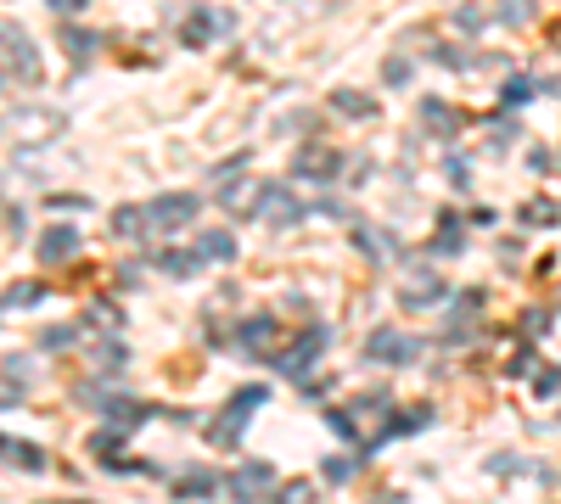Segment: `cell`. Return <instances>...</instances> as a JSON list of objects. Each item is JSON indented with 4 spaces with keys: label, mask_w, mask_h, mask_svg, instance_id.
Instances as JSON below:
<instances>
[{
    "label": "cell",
    "mask_w": 561,
    "mask_h": 504,
    "mask_svg": "<svg viewBox=\"0 0 561 504\" xmlns=\"http://www.w3.org/2000/svg\"><path fill=\"white\" fill-rule=\"evenodd\" d=\"M269 488H276V471H269L264 459H247V466H236L225 476V493L231 499H269Z\"/></svg>",
    "instance_id": "30bf717a"
},
{
    "label": "cell",
    "mask_w": 561,
    "mask_h": 504,
    "mask_svg": "<svg viewBox=\"0 0 561 504\" xmlns=\"http://www.w3.org/2000/svg\"><path fill=\"white\" fill-rule=\"evenodd\" d=\"M12 466H23V471H46V454H39L34 443H17V449H12Z\"/></svg>",
    "instance_id": "d6a6232c"
},
{
    "label": "cell",
    "mask_w": 561,
    "mask_h": 504,
    "mask_svg": "<svg viewBox=\"0 0 561 504\" xmlns=\"http://www.w3.org/2000/svg\"><path fill=\"white\" fill-rule=\"evenodd\" d=\"M0 375H6V392L0 398H12V392H23L29 382H34V359H23V353H12L6 365H0Z\"/></svg>",
    "instance_id": "7402d4cb"
},
{
    "label": "cell",
    "mask_w": 561,
    "mask_h": 504,
    "mask_svg": "<svg viewBox=\"0 0 561 504\" xmlns=\"http://www.w3.org/2000/svg\"><path fill=\"white\" fill-rule=\"evenodd\" d=\"M12 449H17V443H12V437H0V459H12Z\"/></svg>",
    "instance_id": "f6af8a7d"
},
{
    "label": "cell",
    "mask_w": 561,
    "mask_h": 504,
    "mask_svg": "<svg viewBox=\"0 0 561 504\" xmlns=\"http://www.w3.org/2000/svg\"><path fill=\"white\" fill-rule=\"evenodd\" d=\"M432 62H444V68H472V56L461 46H438V51H432Z\"/></svg>",
    "instance_id": "836d02e7"
},
{
    "label": "cell",
    "mask_w": 561,
    "mask_h": 504,
    "mask_svg": "<svg viewBox=\"0 0 561 504\" xmlns=\"http://www.w3.org/2000/svg\"><path fill=\"white\" fill-rule=\"evenodd\" d=\"M326 342H331V331H326V325H303V331H298V342L286 348V353H276V370H281V375H298V382H303L309 365H315L320 353H326Z\"/></svg>",
    "instance_id": "8992f818"
},
{
    "label": "cell",
    "mask_w": 561,
    "mask_h": 504,
    "mask_svg": "<svg viewBox=\"0 0 561 504\" xmlns=\"http://www.w3.org/2000/svg\"><path fill=\"white\" fill-rule=\"evenodd\" d=\"M556 219V202H528L523 207V224H550Z\"/></svg>",
    "instance_id": "e575fe53"
},
{
    "label": "cell",
    "mask_w": 561,
    "mask_h": 504,
    "mask_svg": "<svg viewBox=\"0 0 561 504\" xmlns=\"http://www.w3.org/2000/svg\"><path fill=\"white\" fill-rule=\"evenodd\" d=\"M455 23H461V29H483L489 12H483V6H461V12H455Z\"/></svg>",
    "instance_id": "f35d334b"
},
{
    "label": "cell",
    "mask_w": 561,
    "mask_h": 504,
    "mask_svg": "<svg viewBox=\"0 0 561 504\" xmlns=\"http://www.w3.org/2000/svg\"><path fill=\"white\" fill-rule=\"evenodd\" d=\"M39 291H46L39 281H23V286H12V291H6L0 303H6V308H29V303H39Z\"/></svg>",
    "instance_id": "f546056e"
},
{
    "label": "cell",
    "mask_w": 561,
    "mask_h": 504,
    "mask_svg": "<svg viewBox=\"0 0 561 504\" xmlns=\"http://www.w3.org/2000/svg\"><path fill=\"white\" fill-rule=\"evenodd\" d=\"M62 51H68V62H73V68H85V62L96 56V34H85V29H62Z\"/></svg>",
    "instance_id": "ffe728a7"
},
{
    "label": "cell",
    "mask_w": 561,
    "mask_h": 504,
    "mask_svg": "<svg viewBox=\"0 0 561 504\" xmlns=\"http://www.w3.org/2000/svg\"><path fill=\"white\" fill-rule=\"evenodd\" d=\"M511 135H516V123H511V118H506V123H494V130H489V140H494V152H500V146H506Z\"/></svg>",
    "instance_id": "60d3db41"
},
{
    "label": "cell",
    "mask_w": 561,
    "mask_h": 504,
    "mask_svg": "<svg viewBox=\"0 0 561 504\" xmlns=\"http://www.w3.org/2000/svg\"><path fill=\"white\" fill-rule=\"evenodd\" d=\"M118 443H123V426H107V432H96V437H90V454L107 459V454H118Z\"/></svg>",
    "instance_id": "4dcf8cb0"
},
{
    "label": "cell",
    "mask_w": 561,
    "mask_h": 504,
    "mask_svg": "<svg viewBox=\"0 0 561 504\" xmlns=\"http://www.w3.org/2000/svg\"><path fill=\"white\" fill-rule=\"evenodd\" d=\"M533 392H539V398L561 392V370H556V365H550V370H539V375H533Z\"/></svg>",
    "instance_id": "8d00e7d4"
},
{
    "label": "cell",
    "mask_w": 561,
    "mask_h": 504,
    "mask_svg": "<svg viewBox=\"0 0 561 504\" xmlns=\"http://www.w3.org/2000/svg\"><path fill=\"white\" fill-rule=\"evenodd\" d=\"M0 62H6V73L23 79V84L39 79V46L29 39L23 23H12V17H0Z\"/></svg>",
    "instance_id": "3957f363"
},
{
    "label": "cell",
    "mask_w": 561,
    "mask_h": 504,
    "mask_svg": "<svg viewBox=\"0 0 561 504\" xmlns=\"http://www.w3.org/2000/svg\"><path fill=\"white\" fill-rule=\"evenodd\" d=\"M62 113H51V107H17V113H6L0 118V140H12V146H46V140H56L62 135Z\"/></svg>",
    "instance_id": "6da1fadb"
},
{
    "label": "cell",
    "mask_w": 561,
    "mask_h": 504,
    "mask_svg": "<svg viewBox=\"0 0 561 504\" xmlns=\"http://www.w3.org/2000/svg\"><path fill=\"white\" fill-rule=\"evenodd\" d=\"M528 168H533V174H545V168H550V152H545V146H533V152H528Z\"/></svg>",
    "instance_id": "b9f144b4"
},
{
    "label": "cell",
    "mask_w": 561,
    "mask_h": 504,
    "mask_svg": "<svg viewBox=\"0 0 561 504\" xmlns=\"http://www.w3.org/2000/svg\"><path fill=\"white\" fill-rule=\"evenodd\" d=\"M461 247H466V236H461V219H455V214H444L438 236H432V252L444 258V252H461Z\"/></svg>",
    "instance_id": "484cf974"
},
{
    "label": "cell",
    "mask_w": 561,
    "mask_h": 504,
    "mask_svg": "<svg viewBox=\"0 0 561 504\" xmlns=\"http://www.w3.org/2000/svg\"><path fill=\"white\" fill-rule=\"evenodd\" d=\"M309 214V207L293 197V185H264V202H259V219L269 224V230H293L298 219Z\"/></svg>",
    "instance_id": "ba28073f"
},
{
    "label": "cell",
    "mask_w": 561,
    "mask_h": 504,
    "mask_svg": "<svg viewBox=\"0 0 561 504\" xmlns=\"http://www.w3.org/2000/svg\"><path fill=\"white\" fill-rule=\"evenodd\" d=\"M365 459H370V454H360V449L348 454V459H326V466H320V476H326V482H348V476H354V471L365 466Z\"/></svg>",
    "instance_id": "4316f807"
},
{
    "label": "cell",
    "mask_w": 561,
    "mask_h": 504,
    "mask_svg": "<svg viewBox=\"0 0 561 504\" xmlns=\"http://www.w3.org/2000/svg\"><path fill=\"white\" fill-rule=\"evenodd\" d=\"M259 202H264V180H219V207L231 219H247V214H259Z\"/></svg>",
    "instance_id": "8fae6325"
},
{
    "label": "cell",
    "mask_w": 561,
    "mask_h": 504,
    "mask_svg": "<svg viewBox=\"0 0 561 504\" xmlns=\"http://www.w3.org/2000/svg\"><path fill=\"white\" fill-rule=\"evenodd\" d=\"M444 291H449V281L438 269H410L399 281V303L404 308H432V303H444Z\"/></svg>",
    "instance_id": "9c48e42d"
},
{
    "label": "cell",
    "mask_w": 561,
    "mask_h": 504,
    "mask_svg": "<svg viewBox=\"0 0 561 504\" xmlns=\"http://www.w3.org/2000/svg\"><path fill=\"white\" fill-rule=\"evenodd\" d=\"M231 29H236V17L225 12V6H191V17L180 23V46L202 51L208 39H219V34H231Z\"/></svg>",
    "instance_id": "52a82bcc"
},
{
    "label": "cell",
    "mask_w": 561,
    "mask_h": 504,
    "mask_svg": "<svg viewBox=\"0 0 561 504\" xmlns=\"http://www.w3.org/2000/svg\"><path fill=\"white\" fill-rule=\"evenodd\" d=\"M96 415H107L113 426H123V432H130V426H140V420L152 415V404H140V398H101V404H96Z\"/></svg>",
    "instance_id": "9a60e30c"
},
{
    "label": "cell",
    "mask_w": 561,
    "mask_h": 504,
    "mask_svg": "<svg viewBox=\"0 0 561 504\" xmlns=\"http://www.w3.org/2000/svg\"><path fill=\"white\" fill-rule=\"evenodd\" d=\"M276 320H269V314H253V320H242V331H236V342L247 348V353H269L276 348Z\"/></svg>",
    "instance_id": "2e32d148"
},
{
    "label": "cell",
    "mask_w": 561,
    "mask_h": 504,
    "mask_svg": "<svg viewBox=\"0 0 561 504\" xmlns=\"http://www.w3.org/2000/svg\"><path fill=\"white\" fill-rule=\"evenodd\" d=\"M528 96H533V79H506V90H500V101H506V107H523Z\"/></svg>",
    "instance_id": "1f68e13d"
},
{
    "label": "cell",
    "mask_w": 561,
    "mask_h": 504,
    "mask_svg": "<svg viewBox=\"0 0 561 504\" xmlns=\"http://www.w3.org/2000/svg\"><path fill=\"white\" fill-rule=\"evenodd\" d=\"M46 6H56L62 17H73V12H85V6H90V0H46Z\"/></svg>",
    "instance_id": "7bdbcfd3"
},
{
    "label": "cell",
    "mask_w": 561,
    "mask_h": 504,
    "mask_svg": "<svg viewBox=\"0 0 561 504\" xmlns=\"http://www.w3.org/2000/svg\"><path fill=\"white\" fill-rule=\"evenodd\" d=\"M354 247L365 258H393V252H399V241H393L382 224H354Z\"/></svg>",
    "instance_id": "e0dca14e"
},
{
    "label": "cell",
    "mask_w": 561,
    "mask_h": 504,
    "mask_svg": "<svg viewBox=\"0 0 561 504\" xmlns=\"http://www.w3.org/2000/svg\"><path fill=\"white\" fill-rule=\"evenodd\" d=\"M331 107H337L343 118H377V101L360 96V90H337V96H331Z\"/></svg>",
    "instance_id": "603a6c76"
},
{
    "label": "cell",
    "mask_w": 561,
    "mask_h": 504,
    "mask_svg": "<svg viewBox=\"0 0 561 504\" xmlns=\"http://www.w3.org/2000/svg\"><path fill=\"white\" fill-rule=\"evenodd\" d=\"M309 493H315V482H303V476H298V482H286V488H281V499H286V504H298V499H309Z\"/></svg>",
    "instance_id": "ab89813d"
},
{
    "label": "cell",
    "mask_w": 561,
    "mask_h": 504,
    "mask_svg": "<svg viewBox=\"0 0 561 504\" xmlns=\"http://www.w3.org/2000/svg\"><path fill=\"white\" fill-rule=\"evenodd\" d=\"M337 168H343V157L326 152V146H303V152H298V180H320L326 185Z\"/></svg>",
    "instance_id": "5bb4252c"
},
{
    "label": "cell",
    "mask_w": 561,
    "mask_h": 504,
    "mask_svg": "<svg viewBox=\"0 0 561 504\" xmlns=\"http://www.w3.org/2000/svg\"><path fill=\"white\" fill-rule=\"evenodd\" d=\"M259 404H269V387H242L231 404H225V415L208 426V437H214L219 449H236L242 443V432H247V420H253V409Z\"/></svg>",
    "instance_id": "7a4b0ae2"
},
{
    "label": "cell",
    "mask_w": 561,
    "mask_h": 504,
    "mask_svg": "<svg viewBox=\"0 0 561 504\" xmlns=\"http://www.w3.org/2000/svg\"><path fill=\"white\" fill-rule=\"evenodd\" d=\"M197 252H202V258H214V264H231L236 258V236H231V230H202Z\"/></svg>",
    "instance_id": "d6986e66"
},
{
    "label": "cell",
    "mask_w": 561,
    "mask_h": 504,
    "mask_svg": "<svg viewBox=\"0 0 561 504\" xmlns=\"http://www.w3.org/2000/svg\"><path fill=\"white\" fill-rule=\"evenodd\" d=\"M197 197L191 191H169V197H157V202H147V230H157V236H174V230H185L197 219Z\"/></svg>",
    "instance_id": "5b68a950"
},
{
    "label": "cell",
    "mask_w": 561,
    "mask_h": 504,
    "mask_svg": "<svg viewBox=\"0 0 561 504\" xmlns=\"http://www.w3.org/2000/svg\"><path fill=\"white\" fill-rule=\"evenodd\" d=\"M421 130H432L438 140H455V135H461V113L444 107L438 96H427V101H421Z\"/></svg>",
    "instance_id": "4fadbf2b"
},
{
    "label": "cell",
    "mask_w": 561,
    "mask_h": 504,
    "mask_svg": "<svg viewBox=\"0 0 561 504\" xmlns=\"http://www.w3.org/2000/svg\"><path fill=\"white\" fill-rule=\"evenodd\" d=\"M545 331H550V314L545 308H528L523 314V336H545Z\"/></svg>",
    "instance_id": "d590c367"
},
{
    "label": "cell",
    "mask_w": 561,
    "mask_h": 504,
    "mask_svg": "<svg viewBox=\"0 0 561 504\" xmlns=\"http://www.w3.org/2000/svg\"><path fill=\"white\" fill-rule=\"evenodd\" d=\"M79 247H85V236H79L73 224H51L46 236H39V264H68Z\"/></svg>",
    "instance_id": "7c38bea8"
},
{
    "label": "cell",
    "mask_w": 561,
    "mask_h": 504,
    "mask_svg": "<svg viewBox=\"0 0 561 504\" xmlns=\"http://www.w3.org/2000/svg\"><path fill=\"white\" fill-rule=\"evenodd\" d=\"M382 79H387V84H410V62H404V56H387Z\"/></svg>",
    "instance_id": "74e56055"
},
{
    "label": "cell",
    "mask_w": 561,
    "mask_h": 504,
    "mask_svg": "<svg viewBox=\"0 0 561 504\" xmlns=\"http://www.w3.org/2000/svg\"><path fill=\"white\" fill-rule=\"evenodd\" d=\"M96 370L101 375H118L123 370V342H118V336H107V342L96 348Z\"/></svg>",
    "instance_id": "83f0119b"
},
{
    "label": "cell",
    "mask_w": 561,
    "mask_h": 504,
    "mask_svg": "<svg viewBox=\"0 0 561 504\" xmlns=\"http://www.w3.org/2000/svg\"><path fill=\"white\" fill-rule=\"evenodd\" d=\"M303 6H309V12H331V6H337V0H303Z\"/></svg>",
    "instance_id": "ee69618b"
},
{
    "label": "cell",
    "mask_w": 561,
    "mask_h": 504,
    "mask_svg": "<svg viewBox=\"0 0 561 504\" xmlns=\"http://www.w3.org/2000/svg\"><path fill=\"white\" fill-rule=\"evenodd\" d=\"M174 493H180V499H208V493H225V476H214V471H185V476L174 482Z\"/></svg>",
    "instance_id": "ac0fdd59"
},
{
    "label": "cell",
    "mask_w": 561,
    "mask_h": 504,
    "mask_svg": "<svg viewBox=\"0 0 561 504\" xmlns=\"http://www.w3.org/2000/svg\"><path fill=\"white\" fill-rule=\"evenodd\" d=\"M113 236H123V241L147 236V207H118V214H113Z\"/></svg>",
    "instance_id": "cb8c5ba5"
},
{
    "label": "cell",
    "mask_w": 561,
    "mask_h": 504,
    "mask_svg": "<svg viewBox=\"0 0 561 504\" xmlns=\"http://www.w3.org/2000/svg\"><path fill=\"white\" fill-rule=\"evenodd\" d=\"M494 17L511 29H528L533 23V0H494Z\"/></svg>",
    "instance_id": "d4e9b609"
},
{
    "label": "cell",
    "mask_w": 561,
    "mask_h": 504,
    "mask_svg": "<svg viewBox=\"0 0 561 504\" xmlns=\"http://www.w3.org/2000/svg\"><path fill=\"white\" fill-rule=\"evenodd\" d=\"M0 79H6V62H0Z\"/></svg>",
    "instance_id": "bcb514c9"
},
{
    "label": "cell",
    "mask_w": 561,
    "mask_h": 504,
    "mask_svg": "<svg viewBox=\"0 0 561 504\" xmlns=\"http://www.w3.org/2000/svg\"><path fill=\"white\" fill-rule=\"evenodd\" d=\"M365 359L370 365H415V359H421V342L404 336L399 325H377L365 336Z\"/></svg>",
    "instance_id": "277c9868"
},
{
    "label": "cell",
    "mask_w": 561,
    "mask_h": 504,
    "mask_svg": "<svg viewBox=\"0 0 561 504\" xmlns=\"http://www.w3.org/2000/svg\"><path fill=\"white\" fill-rule=\"evenodd\" d=\"M197 264H202V252H197V247H191V252H180V247H174V252H163V258H157V269H163V275H174V281H191V275H197Z\"/></svg>",
    "instance_id": "44dd1931"
},
{
    "label": "cell",
    "mask_w": 561,
    "mask_h": 504,
    "mask_svg": "<svg viewBox=\"0 0 561 504\" xmlns=\"http://www.w3.org/2000/svg\"><path fill=\"white\" fill-rule=\"evenodd\" d=\"M79 331H85V325H51V331H39V348H46V353H56V348H68Z\"/></svg>",
    "instance_id": "f1b7e54d"
}]
</instances>
